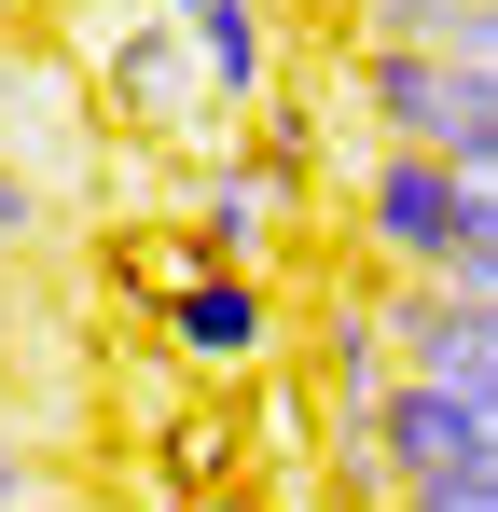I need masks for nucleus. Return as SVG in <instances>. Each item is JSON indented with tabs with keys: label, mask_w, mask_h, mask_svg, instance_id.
<instances>
[{
	"label": "nucleus",
	"mask_w": 498,
	"mask_h": 512,
	"mask_svg": "<svg viewBox=\"0 0 498 512\" xmlns=\"http://www.w3.org/2000/svg\"><path fill=\"white\" fill-rule=\"evenodd\" d=\"M457 305H498V263H471V277H457Z\"/></svg>",
	"instance_id": "obj_9"
},
{
	"label": "nucleus",
	"mask_w": 498,
	"mask_h": 512,
	"mask_svg": "<svg viewBox=\"0 0 498 512\" xmlns=\"http://www.w3.org/2000/svg\"><path fill=\"white\" fill-rule=\"evenodd\" d=\"M153 319H166V360H180V374H208V388L277 374V291H263V277H180Z\"/></svg>",
	"instance_id": "obj_2"
},
{
	"label": "nucleus",
	"mask_w": 498,
	"mask_h": 512,
	"mask_svg": "<svg viewBox=\"0 0 498 512\" xmlns=\"http://www.w3.org/2000/svg\"><path fill=\"white\" fill-rule=\"evenodd\" d=\"M319 402H332V429H360L374 402H388V319H346V305H332V333H319Z\"/></svg>",
	"instance_id": "obj_5"
},
{
	"label": "nucleus",
	"mask_w": 498,
	"mask_h": 512,
	"mask_svg": "<svg viewBox=\"0 0 498 512\" xmlns=\"http://www.w3.org/2000/svg\"><path fill=\"white\" fill-rule=\"evenodd\" d=\"M402 512H498V471H471V485H443V499H402Z\"/></svg>",
	"instance_id": "obj_8"
},
{
	"label": "nucleus",
	"mask_w": 498,
	"mask_h": 512,
	"mask_svg": "<svg viewBox=\"0 0 498 512\" xmlns=\"http://www.w3.org/2000/svg\"><path fill=\"white\" fill-rule=\"evenodd\" d=\"M277 180L249 167V153H222V167L194 180V222H180V250H194V277H263V250H277Z\"/></svg>",
	"instance_id": "obj_4"
},
{
	"label": "nucleus",
	"mask_w": 498,
	"mask_h": 512,
	"mask_svg": "<svg viewBox=\"0 0 498 512\" xmlns=\"http://www.w3.org/2000/svg\"><path fill=\"white\" fill-rule=\"evenodd\" d=\"M0 97H14V42H0Z\"/></svg>",
	"instance_id": "obj_11"
},
{
	"label": "nucleus",
	"mask_w": 498,
	"mask_h": 512,
	"mask_svg": "<svg viewBox=\"0 0 498 512\" xmlns=\"http://www.w3.org/2000/svg\"><path fill=\"white\" fill-rule=\"evenodd\" d=\"M429 56H457V70H485V84H498V0H457Z\"/></svg>",
	"instance_id": "obj_6"
},
{
	"label": "nucleus",
	"mask_w": 498,
	"mask_h": 512,
	"mask_svg": "<svg viewBox=\"0 0 498 512\" xmlns=\"http://www.w3.org/2000/svg\"><path fill=\"white\" fill-rule=\"evenodd\" d=\"M360 250L388 263L402 291H443L471 250V194L443 153H360Z\"/></svg>",
	"instance_id": "obj_1"
},
{
	"label": "nucleus",
	"mask_w": 498,
	"mask_h": 512,
	"mask_svg": "<svg viewBox=\"0 0 498 512\" xmlns=\"http://www.w3.org/2000/svg\"><path fill=\"white\" fill-rule=\"evenodd\" d=\"M0 512H42V457H28L14 429H0Z\"/></svg>",
	"instance_id": "obj_7"
},
{
	"label": "nucleus",
	"mask_w": 498,
	"mask_h": 512,
	"mask_svg": "<svg viewBox=\"0 0 498 512\" xmlns=\"http://www.w3.org/2000/svg\"><path fill=\"white\" fill-rule=\"evenodd\" d=\"M97 84H111V111H125V125H166V139H208V125H222L166 14H125V28H111V56H97Z\"/></svg>",
	"instance_id": "obj_3"
},
{
	"label": "nucleus",
	"mask_w": 498,
	"mask_h": 512,
	"mask_svg": "<svg viewBox=\"0 0 498 512\" xmlns=\"http://www.w3.org/2000/svg\"><path fill=\"white\" fill-rule=\"evenodd\" d=\"M97 14H111V28H125V14H153V0H97Z\"/></svg>",
	"instance_id": "obj_10"
}]
</instances>
